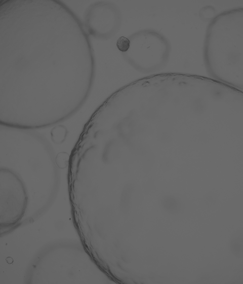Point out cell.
<instances>
[{
  "mask_svg": "<svg viewBox=\"0 0 243 284\" xmlns=\"http://www.w3.org/2000/svg\"><path fill=\"white\" fill-rule=\"evenodd\" d=\"M131 42L129 38L124 36L120 37L116 41V47L122 53L128 51L130 47Z\"/></svg>",
  "mask_w": 243,
  "mask_h": 284,
  "instance_id": "6",
  "label": "cell"
},
{
  "mask_svg": "<svg viewBox=\"0 0 243 284\" xmlns=\"http://www.w3.org/2000/svg\"><path fill=\"white\" fill-rule=\"evenodd\" d=\"M122 15L118 7L108 1L91 4L84 15V26L88 35L99 40H108L119 30Z\"/></svg>",
  "mask_w": 243,
  "mask_h": 284,
  "instance_id": "4",
  "label": "cell"
},
{
  "mask_svg": "<svg viewBox=\"0 0 243 284\" xmlns=\"http://www.w3.org/2000/svg\"><path fill=\"white\" fill-rule=\"evenodd\" d=\"M67 135V129L63 125L55 126L51 132V139L56 144H61L63 143Z\"/></svg>",
  "mask_w": 243,
  "mask_h": 284,
  "instance_id": "5",
  "label": "cell"
},
{
  "mask_svg": "<svg viewBox=\"0 0 243 284\" xmlns=\"http://www.w3.org/2000/svg\"><path fill=\"white\" fill-rule=\"evenodd\" d=\"M241 9L235 17L237 10L218 16L210 24L206 33L205 57L207 68L210 75L219 82L224 74L223 82L225 84L227 69L231 73V65L234 69L236 65L242 71V18H242V13L235 20Z\"/></svg>",
  "mask_w": 243,
  "mask_h": 284,
  "instance_id": "2",
  "label": "cell"
},
{
  "mask_svg": "<svg viewBox=\"0 0 243 284\" xmlns=\"http://www.w3.org/2000/svg\"><path fill=\"white\" fill-rule=\"evenodd\" d=\"M130 47L122 56L131 66L142 73H151L163 68L170 54V45L167 38L152 29H144L130 37Z\"/></svg>",
  "mask_w": 243,
  "mask_h": 284,
  "instance_id": "3",
  "label": "cell"
},
{
  "mask_svg": "<svg viewBox=\"0 0 243 284\" xmlns=\"http://www.w3.org/2000/svg\"><path fill=\"white\" fill-rule=\"evenodd\" d=\"M69 159L70 156L65 152L58 154L56 157V162L57 166L61 168L65 167L69 164Z\"/></svg>",
  "mask_w": 243,
  "mask_h": 284,
  "instance_id": "7",
  "label": "cell"
},
{
  "mask_svg": "<svg viewBox=\"0 0 243 284\" xmlns=\"http://www.w3.org/2000/svg\"><path fill=\"white\" fill-rule=\"evenodd\" d=\"M26 2L42 61L0 54V69L41 65L23 82L0 93V124L36 130L66 121L82 107L93 87L95 64L92 47L44 62L85 28L61 2ZM13 7L40 56L18 5Z\"/></svg>",
  "mask_w": 243,
  "mask_h": 284,
  "instance_id": "1",
  "label": "cell"
}]
</instances>
